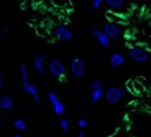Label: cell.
<instances>
[{"label": "cell", "mask_w": 151, "mask_h": 137, "mask_svg": "<svg viewBox=\"0 0 151 137\" xmlns=\"http://www.w3.org/2000/svg\"><path fill=\"white\" fill-rule=\"evenodd\" d=\"M139 1H147V0H139Z\"/></svg>", "instance_id": "cell-25"}, {"label": "cell", "mask_w": 151, "mask_h": 137, "mask_svg": "<svg viewBox=\"0 0 151 137\" xmlns=\"http://www.w3.org/2000/svg\"><path fill=\"white\" fill-rule=\"evenodd\" d=\"M0 126H1V120H0Z\"/></svg>", "instance_id": "cell-26"}, {"label": "cell", "mask_w": 151, "mask_h": 137, "mask_svg": "<svg viewBox=\"0 0 151 137\" xmlns=\"http://www.w3.org/2000/svg\"><path fill=\"white\" fill-rule=\"evenodd\" d=\"M104 94H105L104 88H97V90H93L91 94H90V96H88V103H90L91 106H95L102 99Z\"/></svg>", "instance_id": "cell-12"}, {"label": "cell", "mask_w": 151, "mask_h": 137, "mask_svg": "<svg viewBox=\"0 0 151 137\" xmlns=\"http://www.w3.org/2000/svg\"><path fill=\"white\" fill-rule=\"evenodd\" d=\"M12 125H14V128L18 130V132H25V130L27 129V123H26L23 120H15Z\"/></svg>", "instance_id": "cell-15"}, {"label": "cell", "mask_w": 151, "mask_h": 137, "mask_svg": "<svg viewBox=\"0 0 151 137\" xmlns=\"http://www.w3.org/2000/svg\"><path fill=\"white\" fill-rule=\"evenodd\" d=\"M22 87H23V91H25L29 96H32V98L34 99L35 103H42V99L38 94V88L35 87L34 84H32V83L29 81V83H23Z\"/></svg>", "instance_id": "cell-9"}, {"label": "cell", "mask_w": 151, "mask_h": 137, "mask_svg": "<svg viewBox=\"0 0 151 137\" xmlns=\"http://www.w3.org/2000/svg\"><path fill=\"white\" fill-rule=\"evenodd\" d=\"M0 87H3V75L0 73Z\"/></svg>", "instance_id": "cell-23"}, {"label": "cell", "mask_w": 151, "mask_h": 137, "mask_svg": "<svg viewBox=\"0 0 151 137\" xmlns=\"http://www.w3.org/2000/svg\"><path fill=\"white\" fill-rule=\"evenodd\" d=\"M70 72L75 77H82L86 72V61L82 57H72L70 60Z\"/></svg>", "instance_id": "cell-1"}, {"label": "cell", "mask_w": 151, "mask_h": 137, "mask_svg": "<svg viewBox=\"0 0 151 137\" xmlns=\"http://www.w3.org/2000/svg\"><path fill=\"white\" fill-rule=\"evenodd\" d=\"M55 37H56L57 39H60V41L68 42V41L72 39L74 34H72V31H71L67 26H57V27L55 29Z\"/></svg>", "instance_id": "cell-7"}, {"label": "cell", "mask_w": 151, "mask_h": 137, "mask_svg": "<svg viewBox=\"0 0 151 137\" xmlns=\"http://www.w3.org/2000/svg\"><path fill=\"white\" fill-rule=\"evenodd\" d=\"M109 64L112 68H120L125 64V57L121 53H112V56L109 59Z\"/></svg>", "instance_id": "cell-10"}, {"label": "cell", "mask_w": 151, "mask_h": 137, "mask_svg": "<svg viewBox=\"0 0 151 137\" xmlns=\"http://www.w3.org/2000/svg\"><path fill=\"white\" fill-rule=\"evenodd\" d=\"M97 88H104V83L101 79H97L91 83V90H97Z\"/></svg>", "instance_id": "cell-18"}, {"label": "cell", "mask_w": 151, "mask_h": 137, "mask_svg": "<svg viewBox=\"0 0 151 137\" xmlns=\"http://www.w3.org/2000/svg\"><path fill=\"white\" fill-rule=\"evenodd\" d=\"M14 107V99L11 98L10 95H1L0 96V109L10 111Z\"/></svg>", "instance_id": "cell-11"}, {"label": "cell", "mask_w": 151, "mask_h": 137, "mask_svg": "<svg viewBox=\"0 0 151 137\" xmlns=\"http://www.w3.org/2000/svg\"><path fill=\"white\" fill-rule=\"evenodd\" d=\"M45 59H44V54H38V56L35 57L34 60H33V67L34 69L38 72V75H44L45 73Z\"/></svg>", "instance_id": "cell-13"}, {"label": "cell", "mask_w": 151, "mask_h": 137, "mask_svg": "<svg viewBox=\"0 0 151 137\" xmlns=\"http://www.w3.org/2000/svg\"><path fill=\"white\" fill-rule=\"evenodd\" d=\"M59 126L63 132H68V130H70V121H68L67 118H60Z\"/></svg>", "instance_id": "cell-17"}, {"label": "cell", "mask_w": 151, "mask_h": 137, "mask_svg": "<svg viewBox=\"0 0 151 137\" xmlns=\"http://www.w3.org/2000/svg\"><path fill=\"white\" fill-rule=\"evenodd\" d=\"M78 137H86V134H84V132H83V130H81V132L78 133Z\"/></svg>", "instance_id": "cell-22"}, {"label": "cell", "mask_w": 151, "mask_h": 137, "mask_svg": "<svg viewBox=\"0 0 151 137\" xmlns=\"http://www.w3.org/2000/svg\"><path fill=\"white\" fill-rule=\"evenodd\" d=\"M1 33H3V35H7V34H8V29H7V27H3Z\"/></svg>", "instance_id": "cell-21"}, {"label": "cell", "mask_w": 151, "mask_h": 137, "mask_svg": "<svg viewBox=\"0 0 151 137\" xmlns=\"http://www.w3.org/2000/svg\"><path fill=\"white\" fill-rule=\"evenodd\" d=\"M104 1H105V0H93V3H91L93 8H94V10H98V8H101L102 4H104Z\"/></svg>", "instance_id": "cell-20"}, {"label": "cell", "mask_w": 151, "mask_h": 137, "mask_svg": "<svg viewBox=\"0 0 151 137\" xmlns=\"http://www.w3.org/2000/svg\"><path fill=\"white\" fill-rule=\"evenodd\" d=\"M48 99H49V102H50L53 113H55L56 116H63L64 113H65V106L60 101L59 95H57L56 92H49V94H48Z\"/></svg>", "instance_id": "cell-5"}, {"label": "cell", "mask_w": 151, "mask_h": 137, "mask_svg": "<svg viewBox=\"0 0 151 137\" xmlns=\"http://www.w3.org/2000/svg\"><path fill=\"white\" fill-rule=\"evenodd\" d=\"M48 71H49V73L52 75V76L57 77V79H61V77H64L67 75V68H65L64 63L61 60H57V59L49 61V64H48Z\"/></svg>", "instance_id": "cell-3"}, {"label": "cell", "mask_w": 151, "mask_h": 137, "mask_svg": "<svg viewBox=\"0 0 151 137\" xmlns=\"http://www.w3.org/2000/svg\"><path fill=\"white\" fill-rule=\"evenodd\" d=\"M93 35L95 37L97 42H98L99 45L102 46V48L108 49V48L110 46V42H112V39H110L109 37L105 34V33L102 31V30H99V29H93Z\"/></svg>", "instance_id": "cell-8"}, {"label": "cell", "mask_w": 151, "mask_h": 137, "mask_svg": "<svg viewBox=\"0 0 151 137\" xmlns=\"http://www.w3.org/2000/svg\"><path fill=\"white\" fill-rule=\"evenodd\" d=\"M76 125H78V126H79V128H81V129H84V128L87 126V120L82 117V118H79V120H78Z\"/></svg>", "instance_id": "cell-19"}, {"label": "cell", "mask_w": 151, "mask_h": 137, "mask_svg": "<svg viewBox=\"0 0 151 137\" xmlns=\"http://www.w3.org/2000/svg\"><path fill=\"white\" fill-rule=\"evenodd\" d=\"M12 137H25V136H23V134H14Z\"/></svg>", "instance_id": "cell-24"}, {"label": "cell", "mask_w": 151, "mask_h": 137, "mask_svg": "<svg viewBox=\"0 0 151 137\" xmlns=\"http://www.w3.org/2000/svg\"><path fill=\"white\" fill-rule=\"evenodd\" d=\"M21 76H22V83H29V71L25 64H21Z\"/></svg>", "instance_id": "cell-16"}, {"label": "cell", "mask_w": 151, "mask_h": 137, "mask_svg": "<svg viewBox=\"0 0 151 137\" xmlns=\"http://www.w3.org/2000/svg\"><path fill=\"white\" fill-rule=\"evenodd\" d=\"M124 92L125 91V88H120V87H109L108 90L105 91V99L106 102L109 103V105H117V103L123 99L124 96Z\"/></svg>", "instance_id": "cell-2"}, {"label": "cell", "mask_w": 151, "mask_h": 137, "mask_svg": "<svg viewBox=\"0 0 151 137\" xmlns=\"http://www.w3.org/2000/svg\"><path fill=\"white\" fill-rule=\"evenodd\" d=\"M102 31L105 33L110 39H117L121 35V27L117 23H114V22H109V23H105Z\"/></svg>", "instance_id": "cell-6"}, {"label": "cell", "mask_w": 151, "mask_h": 137, "mask_svg": "<svg viewBox=\"0 0 151 137\" xmlns=\"http://www.w3.org/2000/svg\"><path fill=\"white\" fill-rule=\"evenodd\" d=\"M128 56H129V59L132 61L140 63V64L147 63V61L150 60V54H148L143 48H140V46H134V48H131Z\"/></svg>", "instance_id": "cell-4"}, {"label": "cell", "mask_w": 151, "mask_h": 137, "mask_svg": "<svg viewBox=\"0 0 151 137\" xmlns=\"http://www.w3.org/2000/svg\"><path fill=\"white\" fill-rule=\"evenodd\" d=\"M105 3L112 10H120L125 4V0H105Z\"/></svg>", "instance_id": "cell-14"}]
</instances>
